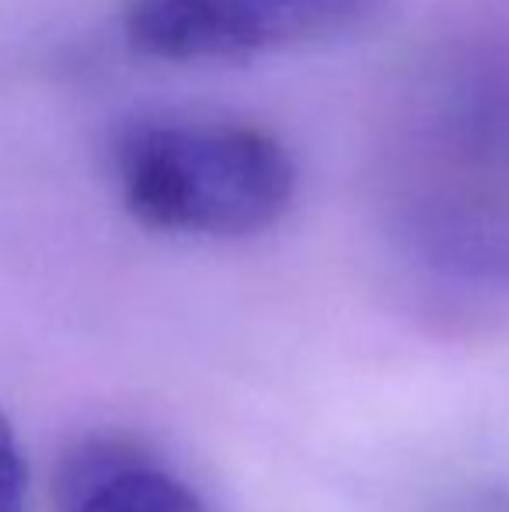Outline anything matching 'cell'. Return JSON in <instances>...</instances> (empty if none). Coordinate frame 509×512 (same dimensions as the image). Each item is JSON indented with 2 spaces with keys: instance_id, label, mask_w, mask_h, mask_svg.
<instances>
[{
  "instance_id": "obj_4",
  "label": "cell",
  "mask_w": 509,
  "mask_h": 512,
  "mask_svg": "<svg viewBox=\"0 0 509 512\" xmlns=\"http://www.w3.org/2000/svg\"><path fill=\"white\" fill-rule=\"evenodd\" d=\"M0 512H28V464L4 411H0Z\"/></svg>"
},
{
  "instance_id": "obj_1",
  "label": "cell",
  "mask_w": 509,
  "mask_h": 512,
  "mask_svg": "<svg viewBox=\"0 0 509 512\" xmlns=\"http://www.w3.org/2000/svg\"><path fill=\"white\" fill-rule=\"evenodd\" d=\"M126 213L182 237H255L297 196V161L276 133L213 115H140L109 147Z\"/></svg>"
},
{
  "instance_id": "obj_3",
  "label": "cell",
  "mask_w": 509,
  "mask_h": 512,
  "mask_svg": "<svg viewBox=\"0 0 509 512\" xmlns=\"http://www.w3.org/2000/svg\"><path fill=\"white\" fill-rule=\"evenodd\" d=\"M60 512H213L171 467L126 439H88L56 478Z\"/></svg>"
},
{
  "instance_id": "obj_2",
  "label": "cell",
  "mask_w": 509,
  "mask_h": 512,
  "mask_svg": "<svg viewBox=\"0 0 509 512\" xmlns=\"http://www.w3.org/2000/svg\"><path fill=\"white\" fill-rule=\"evenodd\" d=\"M381 0H129L123 39L161 63H238L356 32Z\"/></svg>"
}]
</instances>
